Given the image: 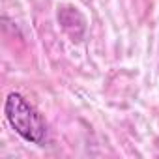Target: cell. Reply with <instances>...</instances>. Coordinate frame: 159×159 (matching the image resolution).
I'll return each instance as SVG.
<instances>
[{"mask_svg":"<svg viewBox=\"0 0 159 159\" xmlns=\"http://www.w3.org/2000/svg\"><path fill=\"white\" fill-rule=\"evenodd\" d=\"M6 118L10 125L21 135L25 140L41 144L47 135V125L41 118V114L21 96V94H10L4 105Z\"/></svg>","mask_w":159,"mask_h":159,"instance_id":"6da1fadb","label":"cell"}]
</instances>
